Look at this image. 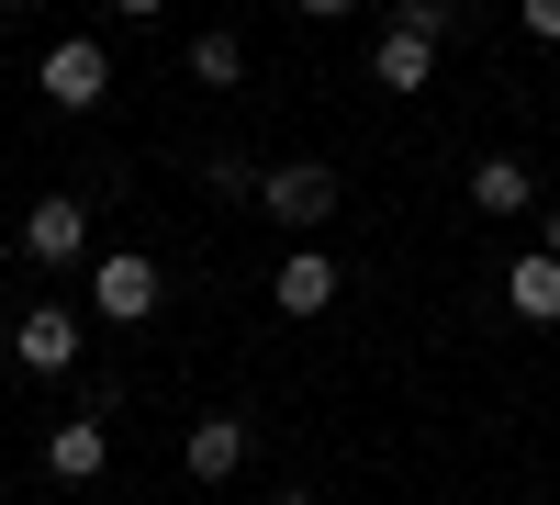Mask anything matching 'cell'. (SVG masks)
I'll use <instances>...</instances> for the list:
<instances>
[{
	"mask_svg": "<svg viewBox=\"0 0 560 505\" xmlns=\"http://www.w3.org/2000/svg\"><path fill=\"white\" fill-rule=\"evenodd\" d=\"M471 203H482V214H527V169H516V158H482V169H471Z\"/></svg>",
	"mask_w": 560,
	"mask_h": 505,
	"instance_id": "12",
	"label": "cell"
},
{
	"mask_svg": "<svg viewBox=\"0 0 560 505\" xmlns=\"http://www.w3.org/2000/svg\"><path fill=\"white\" fill-rule=\"evenodd\" d=\"M12 359L57 382L68 359H79V314H68V303H23V326H12Z\"/></svg>",
	"mask_w": 560,
	"mask_h": 505,
	"instance_id": "4",
	"label": "cell"
},
{
	"mask_svg": "<svg viewBox=\"0 0 560 505\" xmlns=\"http://www.w3.org/2000/svg\"><path fill=\"white\" fill-rule=\"evenodd\" d=\"M280 505H303V494H280Z\"/></svg>",
	"mask_w": 560,
	"mask_h": 505,
	"instance_id": "19",
	"label": "cell"
},
{
	"mask_svg": "<svg viewBox=\"0 0 560 505\" xmlns=\"http://www.w3.org/2000/svg\"><path fill=\"white\" fill-rule=\"evenodd\" d=\"M23 248H34L45 269H57V259H79V248H90V214H79L68 192H57V203H34V214H23Z\"/></svg>",
	"mask_w": 560,
	"mask_h": 505,
	"instance_id": "5",
	"label": "cell"
},
{
	"mask_svg": "<svg viewBox=\"0 0 560 505\" xmlns=\"http://www.w3.org/2000/svg\"><path fill=\"white\" fill-rule=\"evenodd\" d=\"M370 79H382V90H427V79H438V45H427V34H404V23H393L382 45H370Z\"/></svg>",
	"mask_w": 560,
	"mask_h": 505,
	"instance_id": "7",
	"label": "cell"
},
{
	"mask_svg": "<svg viewBox=\"0 0 560 505\" xmlns=\"http://www.w3.org/2000/svg\"><path fill=\"white\" fill-rule=\"evenodd\" d=\"M504 303H516L527 326H560V259H549V248H527L516 269H504Z\"/></svg>",
	"mask_w": 560,
	"mask_h": 505,
	"instance_id": "6",
	"label": "cell"
},
{
	"mask_svg": "<svg viewBox=\"0 0 560 505\" xmlns=\"http://www.w3.org/2000/svg\"><path fill=\"white\" fill-rule=\"evenodd\" d=\"M102 461H113V438L90 427V416H68L57 438H45V472H57V483H102Z\"/></svg>",
	"mask_w": 560,
	"mask_h": 505,
	"instance_id": "8",
	"label": "cell"
},
{
	"mask_svg": "<svg viewBox=\"0 0 560 505\" xmlns=\"http://www.w3.org/2000/svg\"><path fill=\"white\" fill-rule=\"evenodd\" d=\"M191 79H202V90H236V79H247V45H236V34H191Z\"/></svg>",
	"mask_w": 560,
	"mask_h": 505,
	"instance_id": "11",
	"label": "cell"
},
{
	"mask_svg": "<svg viewBox=\"0 0 560 505\" xmlns=\"http://www.w3.org/2000/svg\"><path fill=\"white\" fill-rule=\"evenodd\" d=\"M113 12H124V23H147V12H158V0H113Z\"/></svg>",
	"mask_w": 560,
	"mask_h": 505,
	"instance_id": "16",
	"label": "cell"
},
{
	"mask_svg": "<svg viewBox=\"0 0 560 505\" xmlns=\"http://www.w3.org/2000/svg\"><path fill=\"white\" fill-rule=\"evenodd\" d=\"M90 303H102L113 326H147V314H158V259L147 248H113L102 269H90Z\"/></svg>",
	"mask_w": 560,
	"mask_h": 505,
	"instance_id": "1",
	"label": "cell"
},
{
	"mask_svg": "<svg viewBox=\"0 0 560 505\" xmlns=\"http://www.w3.org/2000/svg\"><path fill=\"white\" fill-rule=\"evenodd\" d=\"M0 12H23V0H0Z\"/></svg>",
	"mask_w": 560,
	"mask_h": 505,
	"instance_id": "18",
	"label": "cell"
},
{
	"mask_svg": "<svg viewBox=\"0 0 560 505\" xmlns=\"http://www.w3.org/2000/svg\"><path fill=\"white\" fill-rule=\"evenodd\" d=\"M179 461H191V483H224V472L247 461V416H202V427H191V449H179Z\"/></svg>",
	"mask_w": 560,
	"mask_h": 505,
	"instance_id": "9",
	"label": "cell"
},
{
	"mask_svg": "<svg viewBox=\"0 0 560 505\" xmlns=\"http://www.w3.org/2000/svg\"><path fill=\"white\" fill-rule=\"evenodd\" d=\"M325 303H337V259L292 248V259H280V314H325Z\"/></svg>",
	"mask_w": 560,
	"mask_h": 505,
	"instance_id": "10",
	"label": "cell"
},
{
	"mask_svg": "<svg viewBox=\"0 0 560 505\" xmlns=\"http://www.w3.org/2000/svg\"><path fill=\"white\" fill-rule=\"evenodd\" d=\"M258 203L303 237V225H325V214H337V169H314V158H303V169H269V180H258Z\"/></svg>",
	"mask_w": 560,
	"mask_h": 505,
	"instance_id": "3",
	"label": "cell"
},
{
	"mask_svg": "<svg viewBox=\"0 0 560 505\" xmlns=\"http://www.w3.org/2000/svg\"><path fill=\"white\" fill-rule=\"evenodd\" d=\"M102 90H113V57H102V34H68V45H45V102L90 113Z\"/></svg>",
	"mask_w": 560,
	"mask_h": 505,
	"instance_id": "2",
	"label": "cell"
},
{
	"mask_svg": "<svg viewBox=\"0 0 560 505\" xmlns=\"http://www.w3.org/2000/svg\"><path fill=\"white\" fill-rule=\"evenodd\" d=\"M516 12H527V34H549V45H560V0H516Z\"/></svg>",
	"mask_w": 560,
	"mask_h": 505,
	"instance_id": "14",
	"label": "cell"
},
{
	"mask_svg": "<svg viewBox=\"0 0 560 505\" xmlns=\"http://www.w3.org/2000/svg\"><path fill=\"white\" fill-rule=\"evenodd\" d=\"M303 12H314V23H337V12H359V0H303Z\"/></svg>",
	"mask_w": 560,
	"mask_h": 505,
	"instance_id": "15",
	"label": "cell"
},
{
	"mask_svg": "<svg viewBox=\"0 0 560 505\" xmlns=\"http://www.w3.org/2000/svg\"><path fill=\"white\" fill-rule=\"evenodd\" d=\"M549 259H560V214H549Z\"/></svg>",
	"mask_w": 560,
	"mask_h": 505,
	"instance_id": "17",
	"label": "cell"
},
{
	"mask_svg": "<svg viewBox=\"0 0 560 505\" xmlns=\"http://www.w3.org/2000/svg\"><path fill=\"white\" fill-rule=\"evenodd\" d=\"M404 34H427V45H438V34H448V0H404Z\"/></svg>",
	"mask_w": 560,
	"mask_h": 505,
	"instance_id": "13",
	"label": "cell"
}]
</instances>
